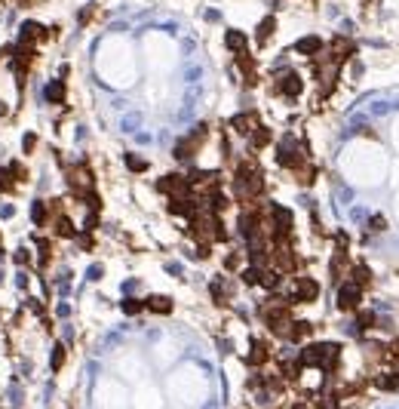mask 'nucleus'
Masks as SVG:
<instances>
[{
  "mask_svg": "<svg viewBox=\"0 0 399 409\" xmlns=\"http://www.w3.org/2000/svg\"><path fill=\"white\" fill-rule=\"evenodd\" d=\"M233 191H236L239 200H246V203H252V200L261 197V191H264V172H261V166L255 160H243V163L236 166V172H233Z\"/></svg>",
  "mask_w": 399,
  "mask_h": 409,
  "instance_id": "1",
  "label": "nucleus"
},
{
  "mask_svg": "<svg viewBox=\"0 0 399 409\" xmlns=\"http://www.w3.org/2000/svg\"><path fill=\"white\" fill-rule=\"evenodd\" d=\"M206 135H209V123H200L190 135H184V139H178L175 142V160H193L196 157V151L203 148V142H206Z\"/></svg>",
  "mask_w": 399,
  "mask_h": 409,
  "instance_id": "2",
  "label": "nucleus"
},
{
  "mask_svg": "<svg viewBox=\"0 0 399 409\" xmlns=\"http://www.w3.org/2000/svg\"><path fill=\"white\" fill-rule=\"evenodd\" d=\"M276 163L286 169H301L304 166V148L301 142H295L292 135H286L283 142L276 145Z\"/></svg>",
  "mask_w": 399,
  "mask_h": 409,
  "instance_id": "3",
  "label": "nucleus"
},
{
  "mask_svg": "<svg viewBox=\"0 0 399 409\" xmlns=\"http://www.w3.org/2000/svg\"><path fill=\"white\" fill-rule=\"evenodd\" d=\"M157 191L166 194L169 200H172V197H187V194H193L187 175H181V172H169V175H163V178H157Z\"/></svg>",
  "mask_w": 399,
  "mask_h": 409,
  "instance_id": "4",
  "label": "nucleus"
},
{
  "mask_svg": "<svg viewBox=\"0 0 399 409\" xmlns=\"http://www.w3.org/2000/svg\"><path fill=\"white\" fill-rule=\"evenodd\" d=\"M335 305H338V311H356L359 305H363V286H356L353 280H341Z\"/></svg>",
  "mask_w": 399,
  "mask_h": 409,
  "instance_id": "5",
  "label": "nucleus"
},
{
  "mask_svg": "<svg viewBox=\"0 0 399 409\" xmlns=\"http://www.w3.org/2000/svg\"><path fill=\"white\" fill-rule=\"evenodd\" d=\"M286 299H289V305L292 302H316L319 299V283L313 277H298L292 283V295H286Z\"/></svg>",
  "mask_w": 399,
  "mask_h": 409,
  "instance_id": "6",
  "label": "nucleus"
},
{
  "mask_svg": "<svg viewBox=\"0 0 399 409\" xmlns=\"http://www.w3.org/2000/svg\"><path fill=\"white\" fill-rule=\"evenodd\" d=\"M353 53H356L353 40H347V37H335V40H332V50H329V59L341 68L347 59H353Z\"/></svg>",
  "mask_w": 399,
  "mask_h": 409,
  "instance_id": "7",
  "label": "nucleus"
},
{
  "mask_svg": "<svg viewBox=\"0 0 399 409\" xmlns=\"http://www.w3.org/2000/svg\"><path fill=\"white\" fill-rule=\"evenodd\" d=\"M68 181L74 185L77 194H83V191H92V181H95V178H92V172H89L86 166H71V169H68Z\"/></svg>",
  "mask_w": 399,
  "mask_h": 409,
  "instance_id": "8",
  "label": "nucleus"
},
{
  "mask_svg": "<svg viewBox=\"0 0 399 409\" xmlns=\"http://www.w3.org/2000/svg\"><path fill=\"white\" fill-rule=\"evenodd\" d=\"M279 93H283V96H289V99H298V96L304 93V80L298 77L295 71H286L283 77H279Z\"/></svg>",
  "mask_w": 399,
  "mask_h": 409,
  "instance_id": "9",
  "label": "nucleus"
},
{
  "mask_svg": "<svg viewBox=\"0 0 399 409\" xmlns=\"http://www.w3.org/2000/svg\"><path fill=\"white\" fill-rule=\"evenodd\" d=\"M230 126H233L236 132H243V135H252V132L261 126V120H258L255 111H246V114H236V117L230 120Z\"/></svg>",
  "mask_w": 399,
  "mask_h": 409,
  "instance_id": "10",
  "label": "nucleus"
},
{
  "mask_svg": "<svg viewBox=\"0 0 399 409\" xmlns=\"http://www.w3.org/2000/svg\"><path fill=\"white\" fill-rule=\"evenodd\" d=\"M323 50H326V43L319 40V37H301V40L295 43V53H301V56H307V59L323 56Z\"/></svg>",
  "mask_w": 399,
  "mask_h": 409,
  "instance_id": "11",
  "label": "nucleus"
},
{
  "mask_svg": "<svg viewBox=\"0 0 399 409\" xmlns=\"http://www.w3.org/2000/svg\"><path fill=\"white\" fill-rule=\"evenodd\" d=\"M224 43H227V50H230L233 56L249 53V40H246V34H243V31H227V34H224Z\"/></svg>",
  "mask_w": 399,
  "mask_h": 409,
  "instance_id": "12",
  "label": "nucleus"
},
{
  "mask_svg": "<svg viewBox=\"0 0 399 409\" xmlns=\"http://www.w3.org/2000/svg\"><path fill=\"white\" fill-rule=\"evenodd\" d=\"M329 268H332V280H335V283H341V280L350 274V258H347V252H341V249H338Z\"/></svg>",
  "mask_w": 399,
  "mask_h": 409,
  "instance_id": "13",
  "label": "nucleus"
},
{
  "mask_svg": "<svg viewBox=\"0 0 399 409\" xmlns=\"http://www.w3.org/2000/svg\"><path fill=\"white\" fill-rule=\"evenodd\" d=\"M236 65H239V71H243V80H246V86H255V80H258V71H255L252 56H249V53L236 56Z\"/></svg>",
  "mask_w": 399,
  "mask_h": 409,
  "instance_id": "14",
  "label": "nucleus"
},
{
  "mask_svg": "<svg viewBox=\"0 0 399 409\" xmlns=\"http://www.w3.org/2000/svg\"><path fill=\"white\" fill-rule=\"evenodd\" d=\"M375 388L378 391H399V373H393V369H381V373L375 376Z\"/></svg>",
  "mask_w": 399,
  "mask_h": 409,
  "instance_id": "15",
  "label": "nucleus"
},
{
  "mask_svg": "<svg viewBox=\"0 0 399 409\" xmlns=\"http://www.w3.org/2000/svg\"><path fill=\"white\" fill-rule=\"evenodd\" d=\"M267 357H270V348H267V342H261V339H252V348H249V363H252V366H264V363H267Z\"/></svg>",
  "mask_w": 399,
  "mask_h": 409,
  "instance_id": "16",
  "label": "nucleus"
},
{
  "mask_svg": "<svg viewBox=\"0 0 399 409\" xmlns=\"http://www.w3.org/2000/svg\"><path fill=\"white\" fill-rule=\"evenodd\" d=\"M144 308L154 311V314H172V299L169 295H147Z\"/></svg>",
  "mask_w": 399,
  "mask_h": 409,
  "instance_id": "17",
  "label": "nucleus"
},
{
  "mask_svg": "<svg viewBox=\"0 0 399 409\" xmlns=\"http://www.w3.org/2000/svg\"><path fill=\"white\" fill-rule=\"evenodd\" d=\"M31 221H34L37 228L49 221V206H46L43 200H34V203H31Z\"/></svg>",
  "mask_w": 399,
  "mask_h": 409,
  "instance_id": "18",
  "label": "nucleus"
},
{
  "mask_svg": "<svg viewBox=\"0 0 399 409\" xmlns=\"http://www.w3.org/2000/svg\"><path fill=\"white\" fill-rule=\"evenodd\" d=\"M209 289H212V299H215L218 305H227V295H230V286H227V280H224V277H215Z\"/></svg>",
  "mask_w": 399,
  "mask_h": 409,
  "instance_id": "19",
  "label": "nucleus"
},
{
  "mask_svg": "<svg viewBox=\"0 0 399 409\" xmlns=\"http://www.w3.org/2000/svg\"><path fill=\"white\" fill-rule=\"evenodd\" d=\"M350 280H353L356 286H363V289H366V286L372 283V271H369L366 265H350Z\"/></svg>",
  "mask_w": 399,
  "mask_h": 409,
  "instance_id": "20",
  "label": "nucleus"
},
{
  "mask_svg": "<svg viewBox=\"0 0 399 409\" xmlns=\"http://www.w3.org/2000/svg\"><path fill=\"white\" fill-rule=\"evenodd\" d=\"M310 332H313V326H310L307 320H295L292 329H289V342H304Z\"/></svg>",
  "mask_w": 399,
  "mask_h": 409,
  "instance_id": "21",
  "label": "nucleus"
},
{
  "mask_svg": "<svg viewBox=\"0 0 399 409\" xmlns=\"http://www.w3.org/2000/svg\"><path fill=\"white\" fill-rule=\"evenodd\" d=\"M249 139H252V151H261V148L270 145V129H267V126H258Z\"/></svg>",
  "mask_w": 399,
  "mask_h": 409,
  "instance_id": "22",
  "label": "nucleus"
},
{
  "mask_svg": "<svg viewBox=\"0 0 399 409\" xmlns=\"http://www.w3.org/2000/svg\"><path fill=\"white\" fill-rule=\"evenodd\" d=\"M273 28H276V19L273 16H267V19H261V25H258V34H255V40L264 47V40H267V37L273 34Z\"/></svg>",
  "mask_w": 399,
  "mask_h": 409,
  "instance_id": "23",
  "label": "nucleus"
},
{
  "mask_svg": "<svg viewBox=\"0 0 399 409\" xmlns=\"http://www.w3.org/2000/svg\"><path fill=\"white\" fill-rule=\"evenodd\" d=\"M56 221V234L59 237H74L77 231H74V221L68 218V215H59V218H53Z\"/></svg>",
  "mask_w": 399,
  "mask_h": 409,
  "instance_id": "24",
  "label": "nucleus"
},
{
  "mask_svg": "<svg viewBox=\"0 0 399 409\" xmlns=\"http://www.w3.org/2000/svg\"><path fill=\"white\" fill-rule=\"evenodd\" d=\"M46 102H53V105H59V102H65V83H59V80H53L49 86H46Z\"/></svg>",
  "mask_w": 399,
  "mask_h": 409,
  "instance_id": "25",
  "label": "nucleus"
},
{
  "mask_svg": "<svg viewBox=\"0 0 399 409\" xmlns=\"http://www.w3.org/2000/svg\"><path fill=\"white\" fill-rule=\"evenodd\" d=\"M375 323H378V317H375L372 311H359V314H356V329H372Z\"/></svg>",
  "mask_w": 399,
  "mask_h": 409,
  "instance_id": "26",
  "label": "nucleus"
},
{
  "mask_svg": "<svg viewBox=\"0 0 399 409\" xmlns=\"http://www.w3.org/2000/svg\"><path fill=\"white\" fill-rule=\"evenodd\" d=\"M62 363H65V345H56V348H53V357H49L53 373H59V369H62Z\"/></svg>",
  "mask_w": 399,
  "mask_h": 409,
  "instance_id": "27",
  "label": "nucleus"
},
{
  "mask_svg": "<svg viewBox=\"0 0 399 409\" xmlns=\"http://www.w3.org/2000/svg\"><path fill=\"white\" fill-rule=\"evenodd\" d=\"M126 166H129L132 172H144V169H147V160H141L138 154H126Z\"/></svg>",
  "mask_w": 399,
  "mask_h": 409,
  "instance_id": "28",
  "label": "nucleus"
},
{
  "mask_svg": "<svg viewBox=\"0 0 399 409\" xmlns=\"http://www.w3.org/2000/svg\"><path fill=\"white\" fill-rule=\"evenodd\" d=\"M120 308H123V314H138L141 308H144V302H138V299H123V305H120Z\"/></svg>",
  "mask_w": 399,
  "mask_h": 409,
  "instance_id": "29",
  "label": "nucleus"
},
{
  "mask_svg": "<svg viewBox=\"0 0 399 409\" xmlns=\"http://www.w3.org/2000/svg\"><path fill=\"white\" fill-rule=\"evenodd\" d=\"M16 188V178L10 169H0V191H13Z\"/></svg>",
  "mask_w": 399,
  "mask_h": 409,
  "instance_id": "30",
  "label": "nucleus"
},
{
  "mask_svg": "<svg viewBox=\"0 0 399 409\" xmlns=\"http://www.w3.org/2000/svg\"><path fill=\"white\" fill-rule=\"evenodd\" d=\"M37 252H40V265H46L49 262V240H34Z\"/></svg>",
  "mask_w": 399,
  "mask_h": 409,
  "instance_id": "31",
  "label": "nucleus"
},
{
  "mask_svg": "<svg viewBox=\"0 0 399 409\" xmlns=\"http://www.w3.org/2000/svg\"><path fill=\"white\" fill-rule=\"evenodd\" d=\"M34 148H37V135H34V132H25V139H22V151H25V154H34Z\"/></svg>",
  "mask_w": 399,
  "mask_h": 409,
  "instance_id": "32",
  "label": "nucleus"
},
{
  "mask_svg": "<svg viewBox=\"0 0 399 409\" xmlns=\"http://www.w3.org/2000/svg\"><path fill=\"white\" fill-rule=\"evenodd\" d=\"M10 172H13L16 181H25V178H28V169H25L22 163H10Z\"/></svg>",
  "mask_w": 399,
  "mask_h": 409,
  "instance_id": "33",
  "label": "nucleus"
},
{
  "mask_svg": "<svg viewBox=\"0 0 399 409\" xmlns=\"http://www.w3.org/2000/svg\"><path fill=\"white\" fill-rule=\"evenodd\" d=\"M80 249H83V252H89V249H95V240H92V234L86 231L83 237H80Z\"/></svg>",
  "mask_w": 399,
  "mask_h": 409,
  "instance_id": "34",
  "label": "nucleus"
},
{
  "mask_svg": "<svg viewBox=\"0 0 399 409\" xmlns=\"http://www.w3.org/2000/svg\"><path fill=\"white\" fill-rule=\"evenodd\" d=\"M236 265H239V252H230V255L224 258V268H227V271H233Z\"/></svg>",
  "mask_w": 399,
  "mask_h": 409,
  "instance_id": "35",
  "label": "nucleus"
},
{
  "mask_svg": "<svg viewBox=\"0 0 399 409\" xmlns=\"http://www.w3.org/2000/svg\"><path fill=\"white\" fill-rule=\"evenodd\" d=\"M384 228H387L384 215H375V218H372V231H384Z\"/></svg>",
  "mask_w": 399,
  "mask_h": 409,
  "instance_id": "36",
  "label": "nucleus"
},
{
  "mask_svg": "<svg viewBox=\"0 0 399 409\" xmlns=\"http://www.w3.org/2000/svg\"><path fill=\"white\" fill-rule=\"evenodd\" d=\"M16 262H19V265H28V262H31V252H28V249H19V252H16Z\"/></svg>",
  "mask_w": 399,
  "mask_h": 409,
  "instance_id": "37",
  "label": "nucleus"
},
{
  "mask_svg": "<svg viewBox=\"0 0 399 409\" xmlns=\"http://www.w3.org/2000/svg\"><path fill=\"white\" fill-rule=\"evenodd\" d=\"M13 212H16V209H13L10 203H4V206H0V218H13Z\"/></svg>",
  "mask_w": 399,
  "mask_h": 409,
  "instance_id": "38",
  "label": "nucleus"
},
{
  "mask_svg": "<svg viewBox=\"0 0 399 409\" xmlns=\"http://www.w3.org/2000/svg\"><path fill=\"white\" fill-rule=\"evenodd\" d=\"M98 277H102V265H92L89 268V280H98Z\"/></svg>",
  "mask_w": 399,
  "mask_h": 409,
  "instance_id": "39",
  "label": "nucleus"
},
{
  "mask_svg": "<svg viewBox=\"0 0 399 409\" xmlns=\"http://www.w3.org/2000/svg\"><path fill=\"white\" fill-rule=\"evenodd\" d=\"M292 409H310V406H307L304 400H295V403H292Z\"/></svg>",
  "mask_w": 399,
  "mask_h": 409,
  "instance_id": "40",
  "label": "nucleus"
},
{
  "mask_svg": "<svg viewBox=\"0 0 399 409\" xmlns=\"http://www.w3.org/2000/svg\"><path fill=\"white\" fill-rule=\"evenodd\" d=\"M7 111H10V108H7L4 102H0V117H4V114H7Z\"/></svg>",
  "mask_w": 399,
  "mask_h": 409,
  "instance_id": "41",
  "label": "nucleus"
},
{
  "mask_svg": "<svg viewBox=\"0 0 399 409\" xmlns=\"http://www.w3.org/2000/svg\"><path fill=\"white\" fill-rule=\"evenodd\" d=\"M0 246H4V240H0ZM0 255H4V249H0Z\"/></svg>",
  "mask_w": 399,
  "mask_h": 409,
  "instance_id": "42",
  "label": "nucleus"
}]
</instances>
